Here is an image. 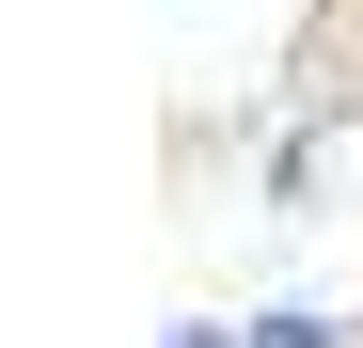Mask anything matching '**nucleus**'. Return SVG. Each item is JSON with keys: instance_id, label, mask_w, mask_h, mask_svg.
<instances>
[{"instance_id": "f257e3e1", "label": "nucleus", "mask_w": 363, "mask_h": 348, "mask_svg": "<svg viewBox=\"0 0 363 348\" xmlns=\"http://www.w3.org/2000/svg\"><path fill=\"white\" fill-rule=\"evenodd\" d=\"M237 348H347V332H332V317H300V301H284V317H253V332H237Z\"/></svg>"}]
</instances>
